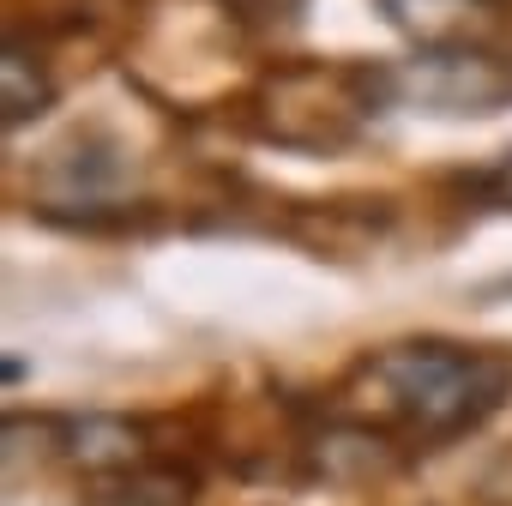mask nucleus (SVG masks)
I'll return each instance as SVG.
<instances>
[{"label": "nucleus", "mask_w": 512, "mask_h": 506, "mask_svg": "<svg viewBox=\"0 0 512 506\" xmlns=\"http://www.w3.org/2000/svg\"><path fill=\"white\" fill-rule=\"evenodd\" d=\"M386 91L422 115H500L512 109V67L470 43H422L410 61L386 67Z\"/></svg>", "instance_id": "3"}, {"label": "nucleus", "mask_w": 512, "mask_h": 506, "mask_svg": "<svg viewBox=\"0 0 512 506\" xmlns=\"http://www.w3.org/2000/svg\"><path fill=\"white\" fill-rule=\"evenodd\" d=\"M314 470L326 476V482H350V488H362V482H380V476H392L398 470V452L374 434V428H326L314 446Z\"/></svg>", "instance_id": "4"}, {"label": "nucleus", "mask_w": 512, "mask_h": 506, "mask_svg": "<svg viewBox=\"0 0 512 506\" xmlns=\"http://www.w3.org/2000/svg\"><path fill=\"white\" fill-rule=\"evenodd\" d=\"M7 85H0V109H7V127H25L31 115H43L49 109V97H55V85H49V73L37 67V55L25 49V43H7Z\"/></svg>", "instance_id": "7"}, {"label": "nucleus", "mask_w": 512, "mask_h": 506, "mask_svg": "<svg viewBox=\"0 0 512 506\" xmlns=\"http://www.w3.org/2000/svg\"><path fill=\"white\" fill-rule=\"evenodd\" d=\"M374 380L386 386L392 416L416 434V440H458L470 428H482L506 386H512V362L494 350H464V344H398L374 362Z\"/></svg>", "instance_id": "1"}, {"label": "nucleus", "mask_w": 512, "mask_h": 506, "mask_svg": "<svg viewBox=\"0 0 512 506\" xmlns=\"http://www.w3.org/2000/svg\"><path fill=\"white\" fill-rule=\"evenodd\" d=\"M61 452L85 470H133L139 464V428L121 416H85L61 428Z\"/></svg>", "instance_id": "5"}, {"label": "nucleus", "mask_w": 512, "mask_h": 506, "mask_svg": "<svg viewBox=\"0 0 512 506\" xmlns=\"http://www.w3.org/2000/svg\"><path fill=\"white\" fill-rule=\"evenodd\" d=\"M211 7L229 13V19L247 25V31H290V25H302L308 0H211Z\"/></svg>", "instance_id": "9"}, {"label": "nucleus", "mask_w": 512, "mask_h": 506, "mask_svg": "<svg viewBox=\"0 0 512 506\" xmlns=\"http://www.w3.org/2000/svg\"><path fill=\"white\" fill-rule=\"evenodd\" d=\"M91 506H193V476L169 464H133L115 470V482Z\"/></svg>", "instance_id": "6"}, {"label": "nucleus", "mask_w": 512, "mask_h": 506, "mask_svg": "<svg viewBox=\"0 0 512 506\" xmlns=\"http://www.w3.org/2000/svg\"><path fill=\"white\" fill-rule=\"evenodd\" d=\"M380 7H386V19H392L398 31H410V37H422V43H458L452 25H458L464 13H476L482 0H380Z\"/></svg>", "instance_id": "8"}, {"label": "nucleus", "mask_w": 512, "mask_h": 506, "mask_svg": "<svg viewBox=\"0 0 512 506\" xmlns=\"http://www.w3.org/2000/svg\"><path fill=\"white\" fill-rule=\"evenodd\" d=\"M380 103H392L386 91V67H284L260 85V127L284 145H344Z\"/></svg>", "instance_id": "2"}]
</instances>
